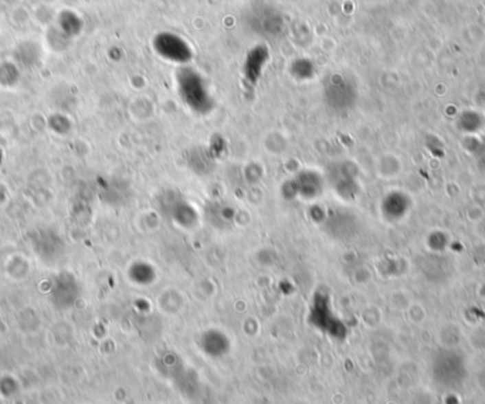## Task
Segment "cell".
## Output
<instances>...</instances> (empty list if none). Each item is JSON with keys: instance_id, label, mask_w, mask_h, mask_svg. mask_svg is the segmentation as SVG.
Masks as SVG:
<instances>
[{"instance_id": "3957f363", "label": "cell", "mask_w": 485, "mask_h": 404, "mask_svg": "<svg viewBox=\"0 0 485 404\" xmlns=\"http://www.w3.org/2000/svg\"><path fill=\"white\" fill-rule=\"evenodd\" d=\"M325 179L326 183L342 199H352L358 190L355 175L352 173V168L348 164H334L328 169Z\"/></svg>"}, {"instance_id": "277c9868", "label": "cell", "mask_w": 485, "mask_h": 404, "mask_svg": "<svg viewBox=\"0 0 485 404\" xmlns=\"http://www.w3.org/2000/svg\"><path fill=\"white\" fill-rule=\"evenodd\" d=\"M206 216H207V220H210V223L213 224L214 227L226 229V227H230L233 224L234 217H236V212L230 205L218 200V201H212L210 206H207Z\"/></svg>"}, {"instance_id": "6da1fadb", "label": "cell", "mask_w": 485, "mask_h": 404, "mask_svg": "<svg viewBox=\"0 0 485 404\" xmlns=\"http://www.w3.org/2000/svg\"><path fill=\"white\" fill-rule=\"evenodd\" d=\"M325 176L315 169H302L282 186V194L289 200L313 201L324 194Z\"/></svg>"}, {"instance_id": "7a4b0ae2", "label": "cell", "mask_w": 485, "mask_h": 404, "mask_svg": "<svg viewBox=\"0 0 485 404\" xmlns=\"http://www.w3.org/2000/svg\"><path fill=\"white\" fill-rule=\"evenodd\" d=\"M163 214L181 229L189 230L199 223V212L178 192H165L159 200Z\"/></svg>"}]
</instances>
